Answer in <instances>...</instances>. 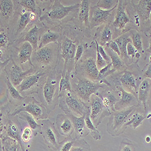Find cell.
<instances>
[{
  "label": "cell",
  "mask_w": 151,
  "mask_h": 151,
  "mask_svg": "<svg viewBox=\"0 0 151 151\" xmlns=\"http://www.w3.org/2000/svg\"><path fill=\"white\" fill-rule=\"evenodd\" d=\"M60 79L56 68L49 70L37 91L40 102L47 108L48 113L59 105Z\"/></svg>",
  "instance_id": "cell-1"
},
{
  "label": "cell",
  "mask_w": 151,
  "mask_h": 151,
  "mask_svg": "<svg viewBox=\"0 0 151 151\" xmlns=\"http://www.w3.org/2000/svg\"><path fill=\"white\" fill-rule=\"evenodd\" d=\"M126 10L131 18L134 29L146 35L150 28L149 20L151 0H140L137 4L134 1H127Z\"/></svg>",
  "instance_id": "cell-2"
},
{
  "label": "cell",
  "mask_w": 151,
  "mask_h": 151,
  "mask_svg": "<svg viewBox=\"0 0 151 151\" xmlns=\"http://www.w3.org/2000/svg\"><path fill=\"white\" fill-rule=\"evenodd\" d=\"M70 80L72 92L85 104L90 103L91 96L100 88L107 86L92 81L79 74L73 75Z\"/></svg>",
  "instance_id": "cell-3"
},
{
  "label": "cell",
  "mask_w": 151,
  "mask_h": 151,
  "mask_svg": "<svg viewBox=\"0 0 151 151\" xmlns=\"http://www.w3.org/2000/svg\"><path fill=\"white\" fill-rule=\"evenodd\" d=\"M59 51L58 43L48 44L33 51L31 62L33 68L48 71L55 68Z\"/></svg>",
  "instance_id": "cell-4"
},
{
  "label": "cell",
  "mask_w": 151,
  "mask_h": 151,
  "mask_svg": "<svg viewBox=\"0 0 151 151\" xmlns=\"http://www.w3.org/2000/svg\"><path fill=\"white\" fill-rule=\"evenodd\" d=\"M59 106L66 114H71L77 117L85 116L91 111L88 106L70 91L59 95Z\"/></svg>",
  "instance_id": "cell-5"
},
{
  "label": "cell",
  "mask_w": 151,
  "mask_h": 151,
  "mask_svg": "<svg viewBox=\"0 0 151 151\" xmlns=\"http://www.w3.org/2000/svg\"><path fill=\"white\" fill-rule=\"evenodd\" d=\"M137 106L116 111L111 113L107 123V131L112 137H117L123 134L127 129V122L136 111Z\"/></svg>",
  "instance_id": "cell-6"
},
{
  "label": "cell",
  "mask_w": 151,
  "mask_h": 151,
  "mask_svg": "<svg viewBox=\"0 0 151 151\" xmlns=\"http://www.w3.org/2000/svg\"><path fill=\"white\" fill-rule=\"evenodd\" d=\"M22 132L18 116H12L9 113L4 114V112H1V137H9L17 140L21 145L22 151H26L21 140Z\"/></svg>",
  "instance_id": "cell-7"
},
{
  "label": "cell",
  "mask_w": 151,
  "mask_h": 151,
  "mask_svg": "<svg viewBox=\"0 0 151 151\" xmlns=\"http://www.w3.org/2000/svg\"><path fill=\"white\" fill-rule=\"evenodd\" d=\"M127 1H119L116 9L114 19L112 22L114 36L113 39L134 29L131 18L126 10Z\"/></svg>",
  "instance_id": "cell-8"
},
{
  "label": "cell",
  "mask_w": 151,
  "mask_h": 151,
  "mask_svg": "<svg viewBox=\"0 0 151 151\" xmlns=\"http://www.w3.org/2000/svg\"><path fill=\"white\" fill-rule=\"evenodd\" d=\"M22 112L29 113L36 120L48 119L49 114L47 108L40 102L29 96L26 97L22 104L17 106L10 115L16 116Z\"/></svg>",
  "instance_id": "cell-9"
},
{
  "label": "cell",
  "mask_w": 151,
  "mask_h": 151,
  "mask_svg": "<svg viewBox=\"0 0 151 151\" xmlns=\"http://www.w3.org/2000/svg\"><path fill=\"white\" fill-rule=\"evenodd\" d=\"M48 71H39L29 76L17 87V90L24 97H28L33 93H37L41 84Z\"/></svg>",
  "instance_id": "cell-10"
},
{
  "label": "cell",
  "mask_w": 151,
  "mask_h": 151,
  "mask_svg": "<svg viewBox=\"0 0 151 151\" xmlns=\"http://www.w3.org/2000/svg\"><path fill=\"white\" fill-rule=\"evenodd\" d=\"M80 4H76L70 6H63L60 1H54L53 5L50 7V9L47 12L45 17L41 18L47 20L54 22H59L65 19L72 13H77Z\"/></svg>",
  "instance_id": "cell-11"
},
{
  "label": "cell",
  "mask_w": 151,
  "mask_h": 151,
  "mask_svg": "<svg viewBox=\"0 0 151 151\" xmlns=\"http://www.w3.org/2000/svg\"><path fill=\"white\" fill-rule=\"evenodd\" d=\"M117 7L110 10H104L98 7L97 5L91 7L89 17L91 30L107 23H112Z\"/></svg>",
  "instance_id": "cell-12"
},
{
  "label": "cell",
  "mask_w": 151,
  "mask_h": 151,
  "mask_svg": "<svg viewBox=\"0 0 151 151\" xmlns=\"http://www.w3.org/2000/svg\"><path fill=\"white\" fill-rule=\"evenodd\" d=\"M90 118L96 128L102 123L107 116H109L111 112L104 105L102 99L96 93L91 97Z\"/></svg>",
  "instance_id": "cell-13"
},
{
  "label": "cell",
  "mask_w": 151,
  "mask_h": 151,
  "mask_svg": "<svg viewBox=\"0 0 151 151\" xmlns=\"http://www.w3.org/2000/svg\"><path fill=\"white\" fill-rule=\"evenodd\" d=\"M43 138L47 147L52 151H56L59 145V134L55 128L54 124L50 120H43L41 122Z\"/></svg>",
  "instance_id": "cell-14"
},
{
  "label": "cell",
  "mask_w": 151,
  "mask_h": 151,
  "mask_svg": "<svg viewBox=\"0 0 151 151\" xmlns=\"http://www.w3.org/2000/svg\"><path fill=\"white\" fill-rule=\"evenodd\" d=\"M122 73V74L119 78L120 86H122L126 91L133 94L137 98L138 87L143 80H142L143 77H140L139 75L142 73L135 74L134 72L127 70V68Z\"/></svg>",
  "instance_id": "cell-15"
},
{
  "label": "cell",
  "mask_w": 151,
  "mask_h": 151,
  "mask_svg": "<svg viewBox=\"0 0 151 151\" xmlns=\"http://www.w3.org/2000/svg\"><path fill=\"white\" fill-rule=\"evenodd\" d=\"M91 1L82 0L77 13V19L75 24L77 25L83 34L88 37H91V28L90 26V10Z\"/></svg>",
  "instance_id": "cell-16"
},
{
  "label": "cell",
  "mask_w": 151,
  "mask_h": 151,
  "mask_svg": "<svg viewBox=\"0 0 151 151\" xmlns=\"http://www.w3.org/2000/svg\"><path fill=\"white\" fill-rule=\"evenodd\" d=\"M100 89L96 94L102 99L104 105L111 113L116 111L114 105L120 99L121 93L116 88H113L112 87L108 86L103 88L102 90H100Z\"/></svg>",
  "instance_id": "cell-17"
},
{
  "label": "cell",
  "mask_w": 151,
  "mask_h": 151,
  "mask_svg": "<svg viewBox=\"0 0 151 151\" xmlns=\"http://www.w3.org/2000/svg\"><path fill=\"white\" fill-rule=\"evenodd\" d=\"M80 63L81 70L82 72V74L80 75L92 81L98 82L99 70L95 59L93 57L85 58L82 59Z\"/></svg>",
  "instance_id": "cell-18"
},
{
  "label": "cell",
  "mask_w": 151,
  "mask_h": 151,
  "mask_svg": "<svg viewBox=\"0 0 151 151\" xmlns=\"http://www.w3.org/2000/svg\"><path fill=\"white\" fill-rule=\"evenodd\" d=\"M115 88L121 93L120 99L114 105L116 111H119L132 106H140L138 99L133 94L126 91L120 85H116Z\"/></svg>",
  "instance_id": "cell-19"
},
{
  "label": "cell",
  "mask_w": 151,
  "mask_h": 151,
  "mask_svg": "<svg viewBox=\"0 0 151 151\" xmlns=\"http://www.w3.org/2000/svg\"><path fill=\"white\" fill-rule=\"evenodd\" d=\"M12 62L13 64L10 68L7 77L9 78L12 83L17 88L29 76L35 73V69L33 67L28 70L23 71L21 67L15 64L14 60H12Z\"/></svg>",
  "instance_id": "cell-20"
},
{
  "label": "cell",
  "mask_w": 151,
  "mask_h": 151,
  "mask_svg": "<svg viewBox=\"0 0 151 151\" xmlns=\"http://www.w3.org/2000/svg\"><path fill=\"white\" fill-rule=\"evenodd\" d=\"M56 124L59 134L65 138L71 137L74 132L73 122L66 114H59L56 116Z\"/></svg>",
  "instance_id": "cell-21"
},
{
  "label": "cell",
  "mask_w": 151,
  "mask_h": 151,
  "mask_svg": "<svg viewBox=\"0 0 151 151\" xmlns=\"http://www.w3.org/2000/svg\"><path fill=\"white\" fill-rule=\"evenodd\" d=\"M77 45L72 40L67 36H64L60 44V53L62 58L65 60V64L67 62L73 61L74 63V57L77 49ZM75 65V64H74Z\"/></svg>",
  "instance_id": "cell-22"
},
{
  "label": "cell",
  "mask_w": 151,
  "mask_h": 151,
  "mask_svg": "<svg viewBox=\"0 0 151 151\" xmlns=\"http://www.w3.org/2000/svg\"><path fill=\"white\" fill-rule=\"evenodd\" d=\"M114 41L117 44L119 47L121 53V55L120 56V58L125 63L126 65H131L133 63V60L129 57H128L127 51V44L129 42H132L130 32H128L117 37V38L114 40Z\"/></svg>",
  "instance_id": "cell-23"
},
{
  "label": "cell",
  "mask_w": 151,
  "mask_h": 151,
  "mask_svg": "<svg viewBox=\"0 0 151 151\" xmlns=\"http://www.w3.org/2000/svg\"><path fill=\"white\" fill-rule=\"evenodd\" d=\"M114 36V29L112 27V23H107L100 27L98 29L96 34V40L99 45L103 47L111 41L113 40Z\"/></svg>",
  "instance_id": "cell-24"
},
{
  "label": "cell",
  "mask_w": 151,
  "mask_h": 151,
  "mask_svg": "<svg viewBox=\"0 0 151 151\" xmlns=\"http://www.w3.org/2000/svg\"><path fill=\"white\" fill-rule=\"evenodd\" d=\"M151 79L145 78L140 83L138 90V101L139 106H143V108L147 112V101L150 91Z\"/></svg>",
  "instance_id": "cell-25"
},
{
  "label": "cell",
  "mask_w": 151,
  "mask_h": 151,
  "mask_svg": "<svg viewBox=\"0 0 151 151\" xmlns=\"http://www.w3.org/2000/svg\"><path fill=\"white\" fill-rule=\"evenodd\" d=\"M67 115L71 119L74 128L75 139L79 140L81 138L87 136L90 134L89 130L88 129L85 123V117H77L71 114H67Z\"/></svg>",
  "instance_id": "cell-26"
},
{
  "label": "cell",
  "mask_w": 151,
  "mask_h": 151,
  "mask_svg": "<svg viewBox=\"0 0 151 151\" xmlns=\"http://www.w3.org/2000/svg\"><path fill=\"white\" fill-rule=\"evenodd\" d=\"M5 83L7 86L6 95L10 103L17 107L21 105L24 99H26V97L22 96L20 94L17 88L12 83L7 76L5 79Z\"/></svg>",
  "instance_id": "cell-27"
},
{
  "label": "cell",
  "mask_w": 151,
  "mask_h": 151,
  "mask_svg": "<svg viewBox=\"0 0 151 151\" xmlns=\"http://www.w3.org/2000/svg\"><path fill=\"white\" fill-rule=\"evenodd\" d=\"M37 17V15L35 14L32 13V12H29L24 8L22 12L19 15V18L18 20L16 35H18L21 33L30 24V22L34 21Z\"/></svg>",
  "instance_id": "cell-28"
},
{
  "label": "cell",
  "mask_w": 151,
  "mask_h": 151,
  "mask_svg": "<svg viewBox=\"0 0 151 151\" xmlns=\"http://www.w3.org/2000/svg\"><path fill=\"white\" fill-rule=\"evenodd\" d=\"M33 48L29 42H23L19 48L18 52V60L21 65H23L27 61H29L32 65V56L33 53Z\"/></svg>",
  "instance_id": "cell-29"
},
{
  "label": "cell",
  "mask_w": 151,
  "mask_h": 151,
  "mask_svg": "<svg viewBox=\"0 0 151 151\" xmlns=\"http://www.w3.org/2000/svg\"><path fill=\"white\" fill-rule=\"evenodd\" d=\"M60 36V33L57 31L53 30H47L45 31L40 37L38 49L50 44L58 43Z\"/></svg>",
  "instance_id": "cell-30"
},
{
  "label": "cell",
  "mask_w": 151,
  "mask_h": 151,
  "mask_svg": "<svg viewBox=\"0 0 151 151\" xmlns=\"http://www.w3.org/2000/svg\"><path fill=\"white\" fill-rule=\"evenodd\" d=\"M40 29L37 27L36 25H35L26 33L24 36L22 42H29L33 47L34 51L38 49L39 42L40 37L39 36Z\"/></svg>",
  "instance_id": "cell-31"
},
{
  "label": "cell",
  "mask_w": 151,
  "mask_h": 151,
  "mask_svg": "<svg viewBox=\"0 0 151 151\" xmlns=\"http://www.w3.org/2000/svg\"><path fill=\"white\" fill-rule=\"evenodd\" d=\"M104 48L106 53L111 58L112 67L116 71L122 72L127 68V66L126 65L125 63L122 60V59L117 53L113 52L112 50L108 47H105Z\"/></svg>",
  "instance_id": "cell-32"
},
{
  "label": "cell",
  "mask_w": 151,
  "mask_h": 151,
  "mask_svg": "<svg viewBox=\"0 0 151 151\" xmlns=\"http://www.w3.org/2000/svg\"><path fill=\"white\" fill-rule=\"evenodd\" d=\"M0 151H22V149L17 140L9 137H1Z\"/></svg>",
  "instance_id": "cell-33"
},
{
  "label": "cell",
  "mask_w": 151,
  "mask_h": 151,
  "mask_svg": "<svg viewBox=\"0 0 151 151\" xmlns=\"http://www.w3.org/2000/svg\"><path fill=\"white\" fill-rule=\"evenodd\" d=\"M18 117L21 119L26 122L29 125V127L32 129L33 132V136L36 137L37 134H41L42 132V127L41 125L37 123L36 122V120L35 118L30 115L29 113L26 112H22L18 115Z\"/></svg>",
  "instance_id": "cell-34"
},
{
  "label": "cell",
  "mask_w": 151,
  "mask_h": 151,
  "mask_svg": "<svg viewBox=\"0 0 151 151\" xmlns=\"http://www.w3.org/2000/svg\"><path fill=\"white\" fill-rule=\"evenodd\" d=\"M13 1L11 0H1L0 1V12L1 18L7 21L12 15L14 12Z\"/></svg>",
  "instance_id": "cell-35"
},
{
  "label": "cell",
  "mask_w": 151,
  "mask_h": 151,
  "mask_svg": "<svg viewBox=\"0 0 151 151\" xmlns=\"http://www.w3.org/2000/svg\"><path fill=\"white\" fill-rule=\"evenodd\" d=\"M131 35L132 42L135 49L137 50L138 53H143L144 48H143V37L140 31L137 30H131L129 31Z\"/></svg>",
  "instance_id": "cell-36"
},
{
  "label": "cell",
  "mask_w": 151,
  "mask_h": 151,
  "mask_svg": "<svg viewBox=\"0 0 151 151\" xmlns=\"http://www.w3.org/2000/svg\"><path fill=\"white\" fill-rule=\"evenodd\" d=\"M146 119H147L146 116H143L140 112L135 111L131 116L126 126H127V128L128 127H131L133 129H135L142 124L143 121Z\"/></svg>",
  "instance_id": "cell-37"
},
{
  "label": "cell",
  "mask_w": 151,
  "mask_h": 151,
  "mask_svg": "<svg viewBox=\"0 0 151 151\" xmlns=\"http://www.w3.org/2000/svg\"><path fill=\"white\" fill-rule=\"evenodd\" d=\"M90 112L91 111L89 112H88L85 117V120L86 127L89 130L90 134H91V135L94 139L95 140H100L101 139V136H100V134L98 130L97 129V128L95 127L93 122L91 120Z\"/></svg>",
  "instance_id": "cell-38"
},
{
  "label": "cell",
  "mask_w": 151,
  "mask_h": 151,
  "mask_svg": "<svg viewBox=\"0 0 151 151\" xmlns=\"http://www.w3.org/2000/svg\"><path fill=\"white\" fill-rule=\"evenodd\" d=\"M67 91H72L70 73L68 72L66 74H61V77L59 82V95Z\"/></svg>",
  "instance_id": "cell-39"
},
{
  "label": "cell",
  "mask_w": 151,
  "mask_h": 151,
  "mask_svg": "<svg viewBox=\"0 0 151 151\" xmlns=\"http://www.w3.org/2000/svg\"><path fill=\"white\" fill-rule=\"evenodd\" d=\"M19 4L27 10L35 14L37 16L41 14L40 8L36 4L34 0H22L19 1Z\"/></svg>",
  "instance_id": "cell-40"
},
{
  "label": "cell",
  "mask_w": 151,
  "mask_h": 151,
  "mask_svg": "<svg viewBox=\"0 0 151 151\" xmlns=\"http://www.w3.org/2000/svg\"><path fill=\"white\" fill-rule=\"evenodd\" d=\"M119 3L118 0H99L97 6L104 10H110L117 7Z\"/></svg>",
  "instance_id": "cell-41"
},
{
  "label": "cell",
  "mask_w": 151,
  "mask_h": 151,
  "mask_svg": "<svg viewBox=\"0 0 151 151\" xmlns=\"http://www.w3.org/2000/svg\"><path fill=\"white\" fill-rule=\"evenodd\" d=\"M76 141V139L71 137L65 138L64 140L60 142L59 147L56 151H70Z\"/></svg>",
  "instance_id": "cell-42"
},
{
  "label": "cell",
  "mask_w": 151,
  "mask_h": 151,
  "mask_svg": "<svg viewBox=\"0 0 151 151\" xmlns=\"http://www.w3.org/2000/svg\"><path fill=\"white\" fill-rule=\"evenodd\" d=\"M70 151H91L90 145L83 139L76 140Z\"/></svg>",
  "instance_id": "cell-43"
},
{
  "label": "cell",
  "mask_w": 151,
  "mask_h": 151,
  "mask_svg": "<svg viewBox=\"0 0 151 151\" xmlns=\"http://www.w3.org/2000/svg\"><path fill=\"white\" fill-rule=\"evenodd\" d=\"M119 151H135V148L131 140L124 138L120 144Z\"/></svg>",
  "instance_id": "cell-44"
},
{
  "label": "cell",
  "mask_w": 151,
  "mask_h": 151,
  "mask_svg": "<svg viewBox=\"0 0 151 151\" xmlns=\"http://www.w3.org/2000/svg\"><path fill=\"white\" fill-rule=\"evenodd\" d=\"M33 132L30 127H27L25 128L21 134V140L22 142L28 143L29 142L33 137Z\"/></svg>",
  "instance_id": "cell-45"
},
{
  "label": "cell",
  "mask_w": 151,
  "mask_h": 151,
  "mask_svg": "<svg viewBox=\"0 0 151 151\" xmlns=\"http://www.w3.org/2000/svg\"><path fill=\"white\" fill-rule=\"evenodd\" d=\"M94 42L96 43V49L98 50L99 52L100 53V54L101 55V56L103 57V58L107 62L108 64H110V63H111V58H110L109 56L106 53L104 47L99 45V43L97 42V41L96 40H94Z\"/></svg>",
  "instance_id": "cell-46"
},
{
  "label": "cell",
  "mask_w": 151,
  "mask_h": 151,
  "mask_svg": "<svg viewBox=\"0 0 151 151\" xmlns=\"http://www.w3.org/2000/svg\"><path fill=\"white\" fill-rule=\"evenodd\" d=\"M85 50V45H83L82 44H80L78 45L77 49H76V52L75 54V57H74V64L75 65L78 64V62H79L80 59L82 57L84 52Z\"/></svg>",
  "instance_id": "cell-47"
},
{
  "label": "cell",
  "mask_w": 151,
  "mask_h": 151,
  "mask_svg": "<svg viewBox=\"0 0 151 151\" xmlns=\"http://www.w3.org/2000/svg\"><path fill=\"white\" fill-rule=\"evenodd\" d=\"M96 64L99 70H100L103 68L105 67L108 64L107 63V62L103 58L101 55L100 54V53L96 49Z\"/></svg>",
  "instance_id": "cell-48"
},
{
  "label": "cell",
  "mask_w": 151,
  "mask_h": 151,
  "mask_svg": "<svg viewBox=\"0 0 151 151\" xmlns=\"http://www.w3.org/2000/svg\"><path fill=\"white\" fill-rule=\"evenodd\" d=\"M127 55L128 57H129L132 60H134V59L135 57V55L138 52L137 50L135 49L134 46L133 45L132 42H129L127 44ZM134 62V61H133Z\"/></svg>",
  "instance_id": "cell-49"
},
{
  "label": "cell",
  "mask_w": 151,
  "mask_h": 151,
  "mask_svg": "<svg viewBox=\"0 0 151 151\" xmlns=\"http://www.w3.org/2000/svg\"><path fill=\"white\" fill-rule=\"evenodd\" d=\"M9 38L7 34L3 29H1V33H0V45H1V50L6 47Z\"/></svg>",
  "instance_id": "cell-50"
},
{
  "label": "cell",
  "mask_w": 151,
  "mask_h": 151,
  "mask_svg": "<svg viewBox=\"0 0 151 151\" xmlns=\"http://www.w3.org/2000/svg\"><path fill=\"white\" fill-rule=\"evenodd\" d=\"M106 47H108L109 48H110L111 50H112L113 52H114L116 53H117L119 56H120L121 53H120V49L119 47L117 45V44L114 41V40H112L111 41H110L109 42H108L106 45Z\"/></svg>",
  "instance_id": "cell-51"
},
{
  "label": "cell",
  "mask_w": 151,
  "mask_h": 151,
  "mask_svg": "<svg viewBox=\"0 0 151 151\" xmlns=\"http://www.w3.org/2000/svg\"><path fill=\"white\" fill-rule=\"evenodd\" d=\"M143 77L144 79L147 78L151 79V62H149L147 67V70L143 73Z\"/></svg>",
  "instance_id": "cell-52"
},
{
  "label": "cell",
  "mask_w": 151,
  "mask_h": 151,
  "mask_svg": "<svg viewBox=\"0 0 151 151\" xmlns=\"http://www.w3.org/2000/svg\"><path fill=\"white\" fill-rule=\"evenodd\" d=\"M148 36V42H149V47L145 50V52L149 53L151 54V27L149 30L148 32L146 34Z\"/></svg>",
  "instance_id": "cell-53"
},
{
  "label": "cell",
  "mask_w": 151,
  "mask_h": 151,
  "mask_svg": "<svg viewBox=\"0 0 151 151\" xmlns=\"http://www.w3.org/2000/svg\"><path fill=\"white\" fill-rule=\"evenodd\" d=\"M149 111H151V86H150V91L148 99L147 101V112H148Z\"/></svg>",
  "instance_id": "cell-54"
},
{
  "label": "cell",
  "mask_w": 151,
  "mask_h": 151,
  "mask_svg": "<svg viewBox=\"0 0 151 151\" xmlns=\"http://www.w3.org/2000/svg\"><path fill=\"white\" fill-rule=\"evenodd\" d=\"M149 25H150V27H151V11H150V15H149Z\"/></svg>",
  "instance_id": "cell-55"
},
{
  "label": "cell",
  "mask_w": 151,
  "mask_h": 151,
  "mask_svg": "<svg viewBox=\"0 0 151 151\" xmlns=\"http://www.w3.org/2000/svg\"><path fill=\"white\" fill-rule=\"evenodd\" d=\"M150 123H151V118H150Z\"/></svg>",
  "instance_id": "cell-56"
}]
</instances>
